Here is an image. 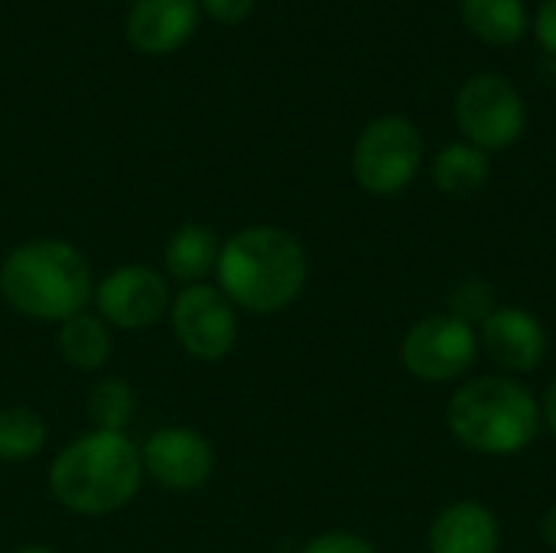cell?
I'll list each match as a JSON object with an SVG mask.
<instances>
[{
  "label": "cell",
  "instance_id": "obj_14",
  "mask_svg": "<svg viewBox=\"0 0 556 553\" xmlns=\"http://www.w3.org/2000/svg\"><path fill=\"white\" fill-rule=\"evenodd\" d=\"M218 254H222V244H218V235L208 228V225H179L166 248H163V264H166V274L186 287H195V284H205V277L215 274L218 267Z\"/></svg>",
  "mask_w": 556,
  "mask_h": 553
},
{
  "label": "cell",
  "instance_id": "obj_18",
  "mask_svg": "<svg viewBox=\"0 0 556 553\" xmlns=\"http://www.w3.org/2000/svg\"><path fill=\"white\" fill-rule=\"evenodd\" d=\"M49 440L46 420L29 407H3L0 411V460L26 463L42 453Z\"/></svg>",
  "mask_w": 556,
  "mask_h": 553
},
{
  "label": "cell",
  "instance_id": "obj_23",
  "mask_svg": "<svg viewBox=\"0 0 556 553\" xmlns=\"http://www.w3.org/2000/svg\"><path fill=\"white\" fill-rule=\"evenodd\" d=\"M534 33L541 39V46L556 55V0H544L534 13Z\"/></svg>",
  "mask_w": 556,
  "mask_h": 553
},
{
  "label": "cell",
  "instance_id": "obj_11",
  "mask_svg": "<svg viewBox=\"0 0 556 553\" xmlns=\"http://www.w3.org/2000/svg\"><path fill=\"white\" fill-rule=\"evenodd\" d=\"M479 345L505 375H528L547 355V329L525 306H498L479 326Z\"/></svg>",
  "mask_w": 556,
  "mask_h": 553
},
{
  "label": "cell",
  "instance_id": "obj_5",
  "mask_svg": "<svg viewBox=\"0 0 556 553\" xmlns=\"http://www.w3.org/2000/svg\"><path fill=\"white\" fill-rule=\"evenodd\" d=\"M424 163V137L417 124L404 114L375 117L355 140L352 173L355 183L371 196L404 192Z\"/></svg>",
  "mask_w": 556,
  "mask_h": 553
},
{
  "label": "cell",
  "instance_id": "obj_7",
  "mask_svg": "<svg viewBox=\"0 0 556 553\" xmlns=\"http://www.w3.org/2000/svg\"><path fill=\"white\" fill-rule=\"evenodd\" d=\"M479 332L450 313L424 316L401 342L404 368L427 385H446L463 378L479 359Z\"/></svg>",
  "mask_w": 556,
  "mask_h": 553
},
{
  "label": "cell",
  "instance_id": "obj_20",
  "mask_svg": "<svg viewBox=\"0 0 556 553\" xmlns=\"http://www.w3.org/2000/svg\"><path fill=\"white\" fill-rule=\"evenodd\" d=\"M498 310V300H495V290H492V284H485V280H466V284H459L453 293H450V316H456V319H463L466 326H482L492 313Z\"/></svg>",
  "mask_w": 556,
  "mask_h": 553
},
{
  "label": "cell",
  "instance_id": "obj_12",
  "mask_svg": "<svg viewBox=\"0 0 556 553\" xmlns=\"http://www.w3.org/2000/svg\"><path fill=\"white\" fill-rule=\"evenodd\" d=\"M199 26V0H137L127 10L124 33L137 52L166 55L192 39Z\"/></svg>",
  "mask_w": 556,
  "mask_h": 553
},
{
  "label": "cell",
  "instance_id": "obj_25",
  "mask_svg": "<svg viewBox=\"0 0 556 553\" xmlns=\"http://www.w3.org/2000/svg\"><path fill=\"white\" fill-rule=\"evenodd\" d=\"M541 535H544V541L551 544L556 551V505L544 515V521H541Z\"/></svg>",
  "mask_w": 556,
  "mask_h": 553
},
{
  "label": "cell",
  "instance_id": "obj_3",
  "mask_svg": "<svg viewBox=\"0 0 556 553\" xmlns=\"http://www.w3.org/2000/svg\"><path fill=\"white\" fill-rule=\"evenodd\" d=\"M88 257L62 238L16 244L0 264V297L36 323H62L91 300Z\"/></svg>",
  "mask_w": 556,
  "mask_h": 553
},
{
  "label": "cell",
  "instance_id": "obj_2",
  "mask_svg": "<svg viewBox=\"0 0 556 553\" xmlns=\"http://www.w3.org/2000/svg\"><path fill=\"white\" fill-rule=\"evenodd\" d=\"M143 482L140 450L124 433L91 430L65 443L49 466L52 499L85 518L121 512Z\"/></svg>",
  "mask_w": 556,
  "mask_h": 553
},
{
  "label": "cell",
  "instance_id": "obj_8",
  "mask_svg": "<svg viewBox=\"0 0 556 553\" xmlns=\"http://www.w3.org/2000/svg\"><path fill=\"white\" fill-rule=\"evenodd\" d=\"M169 326L176 342L199 362H218L238 342V310L218 287L208 284L182 287L173 297Z\"/></svg>",
  "mask_w": 556,
  "mask_h": 553
},
{
  "label": "cell",
  "instance_id": "obj_26",
  "mask_svg": "<svg viewBox=\"0 0 556 553\" xmlns=\"http://www.w3.org/2000/svg\"><path fill=\"white\" fill-rule=\"evenodd\" d=\"M10 553H55L52 548H42V544H29V548H16V551Z\"/></svg>",
  "mask_w": 556,
  "mask_h": 553
},
{
  "label": "cell",
  "instance_id": "obj_21",
  "mask_svg": "<svg viewBox=\"0 0 556 553\" xmlns=\"http://www.w3.org/2000/svg\"><path fill=\"white\" fill-rule=\"evenodd\" d=\"M300 553H378V548L368 538L352 535V531H326L306 541Z\"/></svg>",
  "mask_w": 556,
  "mask_h": 553
},
{
  "label": "cell",
  "instance_id": "obj_6",
  "mask_svg": "<svg viewBox=\"0 0 556 553\" xmlns=\"http://www.w3.org/2000/svg\"><path fill=\"white\" fill-rule=\"evenodd\" d=\"M456 124L485 153L508 150L528 124L521 91L502 75H472L456 95Z\"/></svg>",
  "mask_w": 556,
  "mask_h": 553
},
{
  "label": "cell",
  "instance_id": "obj_4",
  "mask_svg": "<svg viewBox=\"0 0 556 553\" xmlns=\"http://www.w3.org/2000/svg\"><path fill=\"white\" fill-rule=\"evenodd\" d=\"M450 433L482 456H518L541 433L538 398L511 375L466 381L446 404Z\"/></svg>",
  "mask_w": 556,
  "mask_h": 553
},
{
  "label": "cell",
  "instance_id": "obj_17",
  "mask_svg": "<svg viewBox=\"0 0 556 553\" xmlns=\"http://www.w3.org/2000/svg\"><path fill=\"white\" fill-rule=\"evenodd\" d=\"M492 176V163H489V153L472 147L469 140H453L446 143L437 160H433V183L440 192L446 196H472L479 192Z\"/></svg>",
  "mask_w": 556,
  "mask_h": 553
},
{
  "label": "cell",
  "instance_id": "obj_16",
  "mask_svg": "<svg viewBox=\"0 0 556 553\" xmlns=\"http://www.w3.org/2000/svg\"><path fill=\"white\" fill-rule=\"evenodd\" d=\"M459 13L469 33L489 46H511L531 26L525 0H463Z\"/></svg>",
  "mask_w": 556,
  "mask_h": 553
},
{
  "label": "cell",
  "instance_id": "obj_13",
  "mask_svg": "<svg viewBox=\"0 0 556 553\" xmlns=\"http://www.w3.org/2000/svg\"><path fill=\"white\" fill-rule=\"evenodd\" d=\"M430 553H498L502 525L482 502L463 499L446 505L427 535Z\"/></svg>",
  "mask_w": 556,
  "mask_h": 553
},
{
  "label": "cell",
  "instance_id": "obj_15",
  "mask_svg": "<svg viewBox=\"0 0 556 553\" xmlns=\"http://www.w3.org/2000/svg\"><path fill=\"white\" fill-rule=\"evenodd\" d=\"M59 355L68 368L98 372L111 359V329L98 313H75L59 323Z\"/></svg>",
  "mask_w": 556,
  "mask_h": 553
},
{
  "label": "cell",
  "instance_id": "obj_22",
  "mask_svg": "<svg viewBox=\"0 0 556 553\" xmlns=\"http://www.w3.org/2000/svg\"><path fill=\"white\" fill-rule=\"evenodd\" d=\"M254 3L257 0H202L208 16L218 20V23H244L251 16Z\"/></svg>",
  "mask_w": 556,
  "mask_h": 553
},
{
  "label": "cell",
  "instance_id": "obj_9",
  "mask_svg": "<svg viewBox=\"0 0 556 553\" xmlns=\"http://www.w3.org/2000/svg\"><path fill=\"white\" fill-rule=\"evenodd\" d=\"M94 310L108 326L117 329H150L169 316V284L147 264L114 267L101 284H94Z\"/></svg>",
  "mask_w": 556,
  "mask_h": 553
},
{
  "label": "cell",
  "instance_id": "obj_24",
  "mask_svg": "<svg viewBox=\"0 0 556 553\" xmlns=\"http://www.w3.org/2000/svg\"><path fill=\"white\" fill-rule=\"evenodd\" d=\"M541 424L556 437V375L551 378V385L544 391V401H541Z\"/></svg>",
  "mask_w": 556,
  "mask_h": 553
},
{
  "label": "cell",
  "instance_id": "obj_19",
  "mask_svg": "<svg viewBox=\"0 0 556 553\" xmlns=\"http://www.w3.org/2000/svg\"><path fill=\"white\" fill-rule=\"evenodd\" d=\"M137 411L134 401V388L124 378H104L94 385L91 398H88V417L94 424V430H108V433H124V427L130 424Z\"/></svg>",
  "mask_w": 556,
  "mask_h": 553
},
{
  "label": "cell",
  "instance_id": "obj_10",
  "mask_svg": "<svg viewBox=\"0 0 556 553\" xmlns=\"http://www.w3.org/2000/svg\"><path fill=\"white\" fill-rule=\"evenodd\" d=\"M143 476H150L166 492H195L215 473L212 443L189 427H163L140 447Z\"/></svg>",
  "mask_w": 556,
  "mask_h": 553
},
{
  "label": "cell",
  "instance_id": "obj_1",
  "mask_svg": "<svg viewBox=\"0 0 556 553\" xmlns=\"http://www.w3.org/2000/svg\"><path fill=\"white\" fill-rule=\"evenodd\" d=\"M215 277L235 310L274 316L300 300L309 277V257L293 231L251 225L222 244Z\"/></svg>",
  "mask_w": 556,
  "mask_h": 553
}]
</instances>
